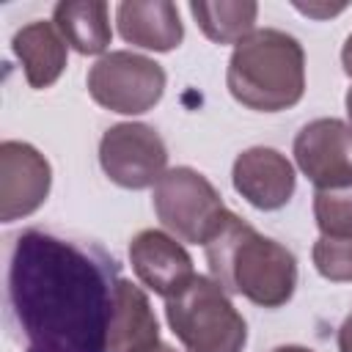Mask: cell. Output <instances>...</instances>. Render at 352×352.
Segmentation results:
<instances>
[{"mask_svg": "<svg viewBox=\"0 0 352 352\" xmlns=\"http://www.w3.org/2000/svg\"><path fill=\"white\" fill-rule=\"evenodd\" d=\"M314 220L319 236H352V184L333 190H314Z\"/></svg>", "mask_w": 352, "mask_h": 352, "instance_id": "obj_17", "label": "cell"}, {"mask_svg": "<svg viewBox=\"0 0 352 352\" xmlns=\"http://www.w3.org/2000/svg\"><path fill=\"white\" fill-rule=\"evenodd\" d=\"M165 69L132 50H110L88 69L91 99L118 116L148 113L165 94Z\"/></svg>", "mask_w": 352, "mask_h": 352, "instance_id": "obj_6", "label": "cell"}, {"mask_svg": "<svg viewBox=\"0 0 352 352\" xmlns=\"http://www.w3.org/2000/svg\"><path fill=\"white\" fill-rule=\"evenodd\" d=\"M52 22L80 55H104L110 47V6L104 0H63L52 8Z\"/></svg>", "mask_w": 352, "mask_h": 352, "instance_id": "obj_15", "label": "cell"}, {"mask_svg": "<svg viewBox=\"0 0 352 352\" xmlns=\"http://www.w3.org/2000/svg\"><path fill=\"white\" fill-rule=\"evenodd\" d=\"M151 204L157 220L190 245H206L228 212L214 184L190 165L168 168L154 184Z\"/></svg>", "mask_w": 352, "mask_h": 352, "instance_id": "obj_5", "label": "cell"}, {"mask_svg": "<svg viewBox=\"0 0 352 352\" xmlns=\"http://www.w3.org/2000/svg\"><path fill=\"white\" fill-rule=\"evenodd\" d=\"M118 264L94 245L28 228L8 256V308L25 352H107Z\"/></svg>", "mask_w": 352, "mask_h": 352, "instance_id": "obj_1", "label": "cell"}, {"mask_svg": "<svg viewBox=\"0 0 352 352\" xmlns=\"http://www.w3.org/2000/svg\"><path fill=\"white\" fill-rule=\"evenodd\" d=\"M231 184L250 206L275 212L292 201L297 173L289 157L278 148L250 146L242 154H236L231 165Z\"/></svg>", "mask_w": 352, "mask_h": 352, "instance_id": "obj_11", "label": "cell"}, {"mask_svg": "<svg viewBox=\"0 0 352 352\" xmlns=\"http://www.w3.org/2000/svg\"><path fill=\"white\" fill-rule=\"evenodd\" d=\"M344 107H346V118H349V126H352V85L346 88V96H344Z\"/></svg>", "mask_w": 352, "mask_h": 352, "instance_id": "obj_23", "label": "cell"}, {"mask_svg": "<svg viewBox=\"0 0 352 352\" xmlns=\"http://www.w3.org/2000/svg\"><path fill=\"white\" fill-rule=\"evenodd\" d=\"M11 50H14L16 60L22 63L28 85L36 91L55 85L66 69L69 44L63 41L55 22L33 19L28 25H22L11 38Z\"/></svg>", "mask_w": 352, "mask_h": 352, "instance_id": "obj_14", "label": "cell"}, {"mask_svg": "<svg viewBox=\"0 0 352 352\" xmlns=\"http://www.w3.org/2000/svg\"><path fill=\"white\" fill-rule=\"evenodd\" d=\"M228 94L248 110L280 113L305 94L302 44L278 28H256L242 38L226 69Z\"/></svg>", "mask_w": 352, "mask_h": 352, "instance_id": "obj_3", "label": "cell"}, {"mask_svg": "<svg viewBox=\"0 0 352 352\" xmlns=\"http://www.w3.org/2000/svg\"><path fill=\"white\" fill-rule=\"evenodd\" d=\"M165 319L187 352H242L248 344L245 316L228 292L206 275H195L165 300Z\"/></svg>", "mask_w": 352, "mask_h": 352, "instance_id": "obj_4", "label": "cell"}, {"mask_svg": "<svg viewBox=\"0 0 352 352\" xmlns=\"http://www.w3.org/2000/svg\"><path fill=\"white\" fill-rule=\"evenodd\" d=\"M338 352H352V314L338 327Z\"/></svg>", "mask_w": 352, "mask_h": 352, "instance_id": "obj_20", "label": "cell"}, {"mask_svg": "<svg viewBox=\"0 0 352 352\" xmlns=\"http://www.w3.org/2000/svg\"><path fill=\"white\" fill-rule=\"evenodd\" d=\"M52 168L47 157L25 140L0 143V220L14 223L33 214L50 195Z\"/></svg>", "mask_w": 352, "mask_h": 352, "instance_id": "obj_9", "label": "cell"}, {"mask_svg": "<svg viewBox=\"0 0 352 352\" xmlns=\"http://www.w3.org/2000/svg\"><path fill=\"white\" fill-rule=\"evenodd\" d=\"M129 264L135 278L162 300L179 294L198 275L184 245L160 228H143L132 236Z\"/></svg>", "mask_w": 352, "mask_h": 352, "instance_id": "obj_10", "label": "cell"}, {"mask_svg": "<svg viewBox=\"0 0 352 352\" xmlns=\"http://www.w3.org/2000/svg\"><path fill=\"white\" fill-rule=\"evenodd\" d=\"M272 352H314L308 346H300V344H286V346H275Z\"/></svg>", "mask_w": 352, "mask_h": 352, "instance_id": "obj_22", "label": "cell"}, {"mask_svg": "<svg viewBox=\"0 0 352 352\" xmlns=\"http://www.w3.org/2000/svg\"><path fill=\"white\" fill-rule=\"evenodd\" d=\"M316 272L333 283H352V236H319L311 248Z\"/></svg>", "mask_w": 352, "mask_h": 352, "instance_id": "obj_18", "label": "cell"}, {"mask_svg": "<svg viewBox=\"0 0 352 352\" xmlns=\"http://www.w3.org/2000/svg\"><path fill=\"white\" fill-rule=\"evenodd\" d=\"M99 165L113 184L124 190H146L168 170V148L154 126L121 121L104 129L99 140Z\"/></svg>", "mask_w": 352, "mask_h": 352, "instance_id": "obj_7", "label": "cell"}, {"mask_svg": "<svg viewBox=\"0 0 352 352\" xmlns=\"http://www.w3.org/2000/svg\"><path fill=\"white\" fill-rule=\"evenodd\" d=\"M160 344V322L148 294L138 283L118 278L107 324V352H154Z\"/></svg>", "mask_w": 352, "mask_h": 352, "instance_id": "obj_12", "label": "cell"}, {"mask_svg": "<svg viewBox=\"0 0 352 352\" xmlns=\"http://www.w3.org/2000/svg\"><path fill=\"white\" fill-rule=\"evenodd\" d=\"M116 25L126 44L170 52L184 38V25L170 0H124L116 6Z\"/></svg>", "mask_w": 352, "mask_h": 352, "instance_id": "obj_13", "label": "cell"}, {"mask_svg": "<svg viewBox=\"0 0 352 352\" xmlns=\"http://www.w3.org/2000/svg\"><path fill=\"white\" fill-rule=\"evenodd\" d=\"M300 14H305V16H314V19H330V16H336V14H341L344 8H346V3H292Z\"/></svg>", "mask_w": 352, "mask_h": 352, "instance_id": "obj_19", "label": "cell"}, {"mask_svg": "<svg viewBox=\"0 0 352 352\" xmlns=\"http://www.w3.org/2000/svg\"><path fill=\"white\" fill-rule=\"evenodd\" d=\"M154 352H176V349H173V346H170V344H160V346H157V349H154Z\"/></svg>", "mask_w": 352, "mask_h": 352, "instance_id": "obj_24", "label": "cell"}, {"mask_svg": "<svg viewBox=\"0 0 352 352\" xmlns=\"http://www.w3.org/2000/svg\"><path fill=\"white\" fill-rule=\"evenodd\" d=\"M212 278L228 292L242 294L258 308H280L297 289L294 253L258 234L231 209L204 245Z\"/></svg>", "mask_w": 352, "mask_h": 352, "instance_id": "obj_2", "label": "cell"}, {"mask_svg": "<svg viewBox=\"0 0 352 352\" xmlns=\"http://www.w3.org/2000/svg\"><path fill=\"white\" fill-rule=\"evenodd\" d=\"M190 14L209 41L236 47L242 38H248L256 30L258 6L253 0H220V3L192 0Z\"/></svg>", "mask_w": 352, "mask_h": 352, "instance_id": "obj_16", "label": "cell"}, {"mask_svg": "<svg viewBox=\"0 0 352 352\" xmlns=\"http://www.w3.org/2000/svg\"><path fill=\"white\" fill-rule=\"evenodd\" d=\"M341 66H344V74L352 77V33L346 36V41L341 47Z\"/></svg>", "mask_w": 352, "mask_h": 352, "instance_id": "obj_21", "label": "cell"}, {"mask_svg": "<svg viewBox=\"0 0 352 352\" xmlns=\"http://www.w3.org/2000/svg\"><path fill=\"white\" fill-rule=\"evenodd\" d=\"M294 162L316 190L352 184V126L341 118H314L294 138Z\"/></svg>", "mask_w": 352, "mask_h": 352, "instance_id": "obj_8", "label": "cell"}]
</instances>
